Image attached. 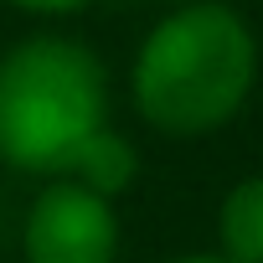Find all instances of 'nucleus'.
I'll list each match as a JSON object with an SVG mask.
<instances>
[{
    "instance_id": "423d86ee",
    "label": "nucleus",
    "mask_w": 263,
    "mask_h": 263,
    "mask_svg": "<svg viewBox=\"0 0 263 263\" xmlns=\"http://www.w3.org/2000/svg\"><path fill=\"white\" fill-rule=\"evenodd\" d=\"M21 11H42V16H67L78 6H88V0H16Z\"/></svg>"
},
{
    "instance_id": "f257e3e1",
    "label": "nucleus",
    "mask_w": 263,
    "mask_h": 263,
    "mask_svg": "<svg viewBox=\"0 0 263 263\" xmlns=\"http://www.w3.org/2000/svg\"><path fill=\"white\" fill-rule=\"evenodd\" d=\"M258 42L232 6H176L135 57V108L165 135H212L253 93Z\"/></svg>"
},
{
    "instance_id": "0eeeda50",
    "label": "nucleus",
    "mask_w": 263,
    "mask_h": 263,
    "mask_svg": "<svg viewBox=\"0 0 263 263\" xmlns=\"http://www.w3.org/2000/svg\"><path fill=\"white\" fill-rule=\"evenodd\" d=\"M171 263H232V258H222V253H191V258H171Z\"/></svg>"
},
{
    "instance_id": "6e6552de",
    "label": "nucleus",
    "mask_w": 263,
    "mask_h": 263,
    "mask_svg": "<svg viewBox=\"0 0 263 263\" xmlns=\"http://www.w3.org/2000/svg\"><path fill=\"white\" fill-rule=\"evenodd\" d=\"M171 6H191V0H171Z\"/></svg>"
},
{
    "instance_id": "39448f33",
    "label": "nucleus",
    "mask_w": 263,
    "mask_h": 263,
    "mask_svg": "<svg viewBox=\"0 0 263 263\" xmlns=\"http://www.w3.org/2000/svg\"><path fill=\"white\" fill-rule=\"evenodd\" d=\"M222 258L263 263V176L227 191V201H222Z\"/></svg>"
},
{
    "instance_id": "7ed1b4c3",
    "label": "nucleus",
    "mask_w": 263,
    "mask_h": 263,
    "mask_svg": "<svg viewBox=\"0 0 263 263\" xmlns=\"http://www.w3.org/2000/svg\"><path fill=\"white\" fill-rule=\"evenodd\" d=\"M26 263H114L119 217L78 181H52L26 212Z\"/></svg>"
},
{
    "instance_id": "f03ea898",
    "label": "nucleus",
    "mask_w": 263,
    "mask_h": 263,
    "mask_svg": "<svg viewBox=\"0 0 263 263\" xmlns=\"http://www.w3.org/2000/svg\"><path fill=\"white\" fill-rule=\"evenodd\" d=\"M108 124V72L72 36H26L0 57V160L67 176L72 150Z\"/></svg>"
},
{
    "instance_id": "20e7f679",
    "label": "nucleus",
    "mask_w": 263,
    "mask_h": 263,
    "mask_svg": "<svg viewBox=\"0 0 263 263\" xmlns=\"http://www.w3.org/2000/svg\"><path fill=\"white\" fill-rule=\"evenodd\" d=\"M135 176H140V155H135V145H129L119 129H93V135L72 150V160H67V181H78V186H88L93 196H103V201H114L119 191H129L135 186Z\"/></svg>"
}]
</instances>
